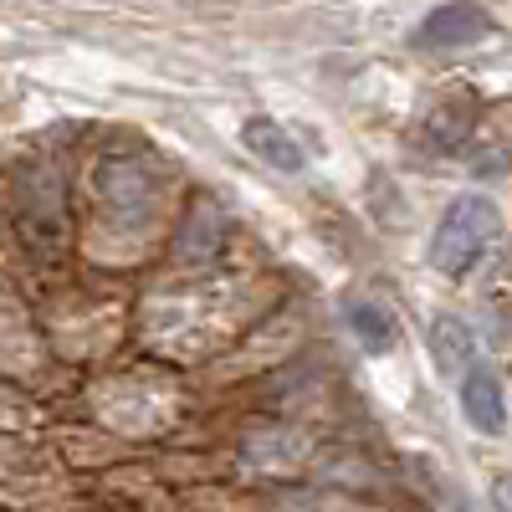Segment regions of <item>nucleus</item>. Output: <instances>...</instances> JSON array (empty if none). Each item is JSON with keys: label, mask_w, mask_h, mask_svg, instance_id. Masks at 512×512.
<instances>
[{"label": "nucleus", "mask_w": 512, "mask_h": 512, "mask_svg": "<svg viewBox=\"0 0 512 512\" xmlns=\"http://www.w3.org/2000/svg\"><path fill=\"white\" fill-rule=\"evenodd\" d=\"M497 231H502V216L487 195H461L451 200V210L436 226V241H431V267L446 272V277H466L482 267V256L497 246Z\"/></svg>", "instance_id": "f257e3e1"}, {"label": "nucleus", "mask_w": 512, "mask_h": 512, "mask_svg": "<svg viewBox=\"0 0 512 512\" xmlns=\"http://www.w3.org/2000/svg\"><path fill=\"white\" fill-rule=\"evenodd\" d=\"M98 195H103V216L134 236L154 221V205H159V185L149 175L144 159H103L98 164Z\"/></svg>", "instance_id": "f03ea898"}, {"label": "nucleus", "mask_w": 512, "mask_h": 512, "mask_svg": "<svg viewBox=\"0 0 512 512\" xmlns=\"http://www.w3.org/2000/svg\"><path fill=\"white\" fill-rule=\"evenodd\" d=\"M16 190H21V236L41 251L62 246V231H67V210H62V180L57 169L47 164H26L16 175Z\"/></svg>", "instance_id": "7ed1b4c3"}, {"label": "nucleus", "mask_w": 512, "mask_h": 512, "mask_svg": "<svg viewBox=\"0 0 512 512\" xmlns=\"http://www.w3.org/2000/svg\"><path fill=\"white\" fill-rule=\"evenodd\" d=\"M226 236H231L226 210H221L216 200H195L190 216H185V226H180L175 256H180V262H190V267H205V262H216V256L226 251Z\"/></svg>", "instance_id": "20e7f679"}, {"label": "nucleus", "mask_w": 512, "mask_h": 512, "mask_svg": "<svg viewBox=\"0 0 512 512\" xmlns=\"http://www.w3.org/2000/svg\"><path fill=\"white\" fill-rule=\"evenodd\" d=\"M461 384V410H466V425L472 431H482V436H502L507 431V400H502V384H497V374H487L482 364L466 374V379H456Z\"/></svg>", "instance_id": "39448f33"}, {"label": "nucleus", "mask_w": 512, "mask_h": 512, "mask_svg": "<svg viewBox=\"0 0 512 512\" xmlns=\"http://www.w3.org/2000/svg\"><path fill=\"white\" fill-rule=\"evenodd\" d=\"M492 31V21H487V11H477V6H436L431 16L420 21V31H415V41L420 47H466V41H477V36H487Z\"/></svg>", "instance_id": "423d86ee"}, {"label": "nucleus", "mask_w": 512, "mask_h": 512, "mask_svg": "<svg viewBox=\"0 0 512 512\" xmlns=\"http://www.w3.org/2000/svg\"><path fill=\"white\" fill-rule=\"evenodd\" d=\"M431 354H436V364H441V374L446 379H466L477 369V333L466 328L456 313H436L431 318Z\"/></svg>", "instance_id": "0eeeda50"}, {"label": "nucleus", "mask_w": 512, "mask_h": 512, "mask_svg": "<svg viewBox=\"0 0 512 512\" xmlns=\"http://www.w3.org/2000/svg\"><path fill=\"white\" fill-rule=\"evenodd\" d=\"M246 461L251 466H272V472H297L308 461V436L272 425V431H251L246 436Z\"/></svg>", "instance_id": "6e6552de"}, {"label": "nucleus", "mask_w": 512, "mask_h": 512, "mask_svg": "<svg viewBox=\"0 0 512 512\" xmlns=\"http://www.w3.org/2000/svg\"><path fill=\"white\" fill-rule=\"evenodd\" d=\"M241 144L256 154V159H267V164H277L282 175H297L303 169V144H297L282 123H272V118H251L246 128H241Z\"/></svg>", "instance_id": "1a4fd4ad"}, {"label": "nucleus", "mask_w": 512, "mask_h": 512, "mask_svg": "<svg viewBox=\"0 0 512 512\" xmlns=\"http://www.w3.org/2000/svg\"><path fill=\"white\" fill-rule=\"evenodd\" d=\"M344 318H349V328H354V338H359L364 354H390V349H395V338H400L395 313L379 308L374 297H349V303H344Z\"/></svg>", "instance_id": "9d476101"}]
</instances>
